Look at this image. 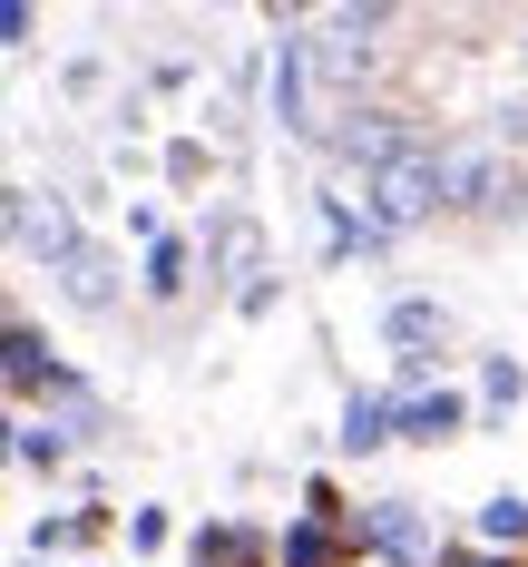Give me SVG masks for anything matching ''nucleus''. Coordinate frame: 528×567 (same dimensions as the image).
<instances>
[{"label": "nucleus", "instance_id": "9d476101", "mask_svg": "<svg viewBox=\"0 0 528 567\" xmlns=\"http://www.w3.org/2000/svg\"><path fill=\"white\" fill-rule=\"evenodd\" d=\"M0 372H10V392L30 401L40 382H59V362H50V342H40V323H10L0 333Z\"/></svg>", "mask_w": 528, "mask_h": 567}, {"label": "nucleus", "instance_id": "39448f33", "mask_svg": "<svg viewBox=\"0 0 528 567\" xmlns=\"http://www.w3.org/2000/svg\"><path fill=\"white\" fill-rule=\"evenodd\" d=\"M362 548H382L392 567H431V528H421L411 499H382V509L362 518Z\"/></svg>", "mask_w": 528, "mask_h": 567}, {"label": "nucleus", "instance_id": "aec40b11", "mask_svg": "<svg viewBox=\"0 0 528 567\" xmlns=\"http://www.w3.org/2000/svg\"><path fill=\"white\" fill-rule=\"evenodd\" d=\"M30 567H50V558H30Z\"/></svg>", "mask_w": 528, "mask_h": 567}, {"label": "nucleus", "instance_id": "6e6552de", "mask_svg": "<svg viewBox=\"0 0 528 567\" xmlns=\"http://www.w3.org/2000/svg\"><path fill=\"white\" fill-rule=\"evenodd\" d=\"M460 421H469L460 392H402V441H421V451H441Z\"/></svg>", "mask_w": 528, "mask_h": 567}, {"label": "nucleus", "instance_id": "0eeeda50", "mask_svg": "<svg viewBox=\"0 0 528 567\" xmlns=\"http://www.w3.org/2000/svg\"><path fill=\"white\" fill-rule=\"evenodd\" d=\"M362 558V528H343V518H293L284 528V567H343Z\"/></svg>", "mask_w": 528, "mask_h": 567}, {"label": "nucleus", "instance_id": "423d86ee", "mask_svg": "<svg viewBox=\"0 0 528 567\" xmlns=\"http://www.w3.org/2000/svg\"><path fill=\"white\" fill-rule=\"evenodd\" d=\"M382 333L402 342V372H431V342H451V313H441V303H421V293H402V303L382 313Z\"/></svg>", "mask_w": 528, "mask_h": 567}, {"label": "nucleus", "instance_id": "4468645a", "mask_svg": "<svg viewBox=\"0 0 528 567\" xmlns=\"http://www.w3.org/2000/svg\"><path fill=\"white\" fill-rule=\"evenodd\" d=\"M147 293H186V245H176V235L147 245Z\"/></svg>", "mask_w": 528, "mask_h": 567}, {"label": "nucleus", "instance_id": "f03ea898", "mask_svg": "<svg viewBox=\"0 0 528 567\" xmlns=\"http://www.w3.org/2000/svg\"><path fill=\"white\" fill-rule=\"evenodd\" d=\"M441 186H451V206L460 216H509L528 196V176L489 147V137H460V147H441Z\"/></svg>", "mask_w": 528, "mask_h": 567}, {"label": "nucleus", "instance_id": "6ab92c4d", "mask_svg": "<svg viewBox=\"0 0 528 567\" xmlns=\"http://www.w3.org/2000/svg\"><path fill=\"white\" fill-rule=\"evenodd\" d=\"M441 567H509L499 548H441Z\"/></svg>", "mask_w": 528, "mask_h": 567}, {"label": "nucleus", "instance_id": "2eb2a0df", "mask_svg": "<svg viewBox=\"0 0 528 567\" xmlns=\"http://www.w3.org/2000/svg\"><path fill=\"white\" fill-rule=\"evenodd\" d=\"M20 460H30V470H59V460H69V441H59L50 421H20Z\"/></svg>", "mask_w": 528, "mask_h": 567}, {"label": "nucleus", "instance_id": "a211bd4d", "mask_svg": "<svg viewBox=\"0 0 528 567\" xmlns=\"http://www.w3.org/2000/svg\"><path fill=\"white\" fill-rule=\"evenodd\" d=\"M30 30H40V10H30V0H0V40H10V50H20V40H30Z\"/></svg>", "mask_w": 528, "mask_h": 567}, {"label": "nucleus", "instance_id": "1a4fd4ad", "mask_svg": "<svg viewBox=\"0 0 528 567\" xmlns=\"http://www.w3.org/2000/svg\"><path fill=\"white\" fill-rule=\"evenodd\" d=\"M196 567H275V548H265V528H235V518H216V528H196V548H186Z\"/></svg>", "mask_w": 528, "mask_h": 567}, {"label": "nucleus", "instance_id": "f257e3e1", "mask_svg": "<svg viewBox=\"0 0 528 567\" xmlns=\"http://www.w3.org/2000/svg\"><path fill=\"white\" fill-rule=\"evenodd\" d=\"M451 206V186H441V147H402L392 167H372L362 176V216L382 235H411V226H431Z\"/></svg>", "mask_w": 528, "mask_h": 567}, {"label": "nucleus", "instance_id": "9b49d317", "mask_svg": "<svg viewBox=\"0 0 528 567\" xmlns=\"http://www.w3.org/2000/svg\"><path fill=\"white\" fill-rule=\"evenodd\" d=\"M343 451H382V441H402V401H382V392H352L343 401V431H333Z\"/></svg>", "mask_w": 528, "mask_h": 567}, {"label": "nucleus", "instance_id": "dca6fc26", "mask_svg": "<svg viewBox=\"0 0 528 567\" xmlns=\"http://www.w3.org/2000/svg\"><path fill=\"white\" fill-rule=\"evenodd\" d=\"M479 392H489V411H509V401H519V362H509V352H489V372H479Z\"/></svg>", "mask_w": 528, "mask_h": 567}, {"label": "nucleus", "instance_id": "7ed1b4c3", "mask_svg": "<svg viewBox=\"0 0 528 567\" xmlns=\"http://www.w3.org/2000/svg\"><path fill=\"white\" fill-rule=\"evenodd\" d=\"M10 245H20L30 265H69V255H79V226H69V206H59V196L10 186Z\"/></svg>", "mask_w": 528, "mask_h": 567}, {"label": "nucleus", "instance_id": "f8f14e48", "mask_svg": "<svg viewBox=\"0 0 528 567\" xmlns=\"http://www.w3.org/2000/svg\"><path fill=\"white\" fill-rule=\"evenodd\" d=\"M59 284H69V303H79V313H108V303H117V265L99 255V245H79V255L59 265Z\"/></svg>", "mask_w": 528, "mask_h": 567}, {"label": "nucleus", "instance_id": "f3484780", "mask_svg": "<svg viewBox=\"0 0 528 567\" xmlns=\"http://www.w3.org/2000/svg\"><path fill=\"white\" fill-rule=\"evenodd\" d=\"M216 265H235V275H245V265H255V226H245V216H235V226L216 235Z\"/></svg>", "mask_w": 528, "mask_h": 567}, {"label": "nucleus", "instance_id": "ddd939ff", "mask_svg": "<svg viewBox=\"0 0 528 567\" xmlns=\"http://www.w3.org/2000/svg\"><path fill=\"white\" fill-rule=\"evenodd\" d=\"M479 538H489V548H528V499L519 489H499V499L479 509Z\"/></svg>", "mask_w": 528, "mask_h": 567}, {"label": "nucleus", "instance_id": "20e7f679", "mask_svg": "<svg viewBox=\"0 0 528 567\" xmlns=\"http://www.w3.org/2000/svg\"><path fill=\"white\" fill-rule=\"evenodd\" d=\"M275 117H284L293 137L323 127L313 117V40H303V20H284V40H275Z\"/></svg>", "mask_w": 528, "mask_h": 567}]
</instances>
